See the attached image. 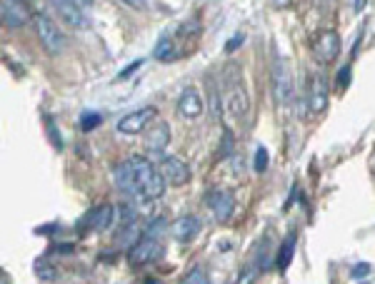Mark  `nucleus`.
<instances>
[{
  "label": "nucleus",
  "mask_w": 375,
  "mask_h": 284,
  "mask_svg": "<svg viewBox=\"0 0 375 284\" xmlns=\"http://www.w3.org/2000/svg\"><path fill=\"white\" fill-rule=\"evenodd\" d=\"M130 164H133V169H135V180H138V187L145 195V200H148V202L160 200L168 185L166 175L160 172V167H155V164L145 157H130Z\"/></svg>",
  "instance_id": "nucleus-1"
},
{
  "label": "nucleus",
  "mask_w": 375,
  "mask_h": 284,
  "mask_svg": "<svg viewBox=\"0 0 375 284\" xmlns=\"http://www.w3.org/2000/svg\"><path fill=\"white\" fill-rule=\"evenodd\" d=\"M223 100H226V108L230 110L235 117H245L250 108V98L248 90H245L243 75H240V67L233 65L230 70L226 72V93H223Z\"/></svg>",
  "instance_id": "nucleus-2"
},
{
  "label": "nucleus",
  "mask_w": 375,
  "mask_h": 284,
  "mask_svg": "<svg viewBox=\"0 0 375 284\" xmlns=\"http://www.w3.org/2000/svg\"><path fill=\"white\" fill-rule=\"evenodd\" d=\"M33 25H35V33H38L40 43H43V48L48 50L50 55L63 53V48H66V35L61 33V27H58L56 22L50 20L48 15H43V13H38V15L33 18Z\"/></svg>",
  "instance_id": "nucleus-3"
},
{
  "label": "nucleus",
  "mask_w": 375,
  "mask_h": 284,
  "mask_svg": "<svg viewBox=\"0 0 375 284\" xmlns=\"http://www.w3.org/2000/svg\"><path fill=\"white\" fill-rule=\"evenodd\" d=\"M273 90H276V98L281 105L293 103V75H290L288 63L283 60L281 55H278L276 63H273Z\"/></svg>",
  "instance_id": "nucleus-4"
},
{
  "label": "nucleus",
  "mask_w": 375,
  "mask_h": 284,
  "mask_svg": "<svg viewBox=\"0 0 375 284\" xmlns=\"http://www.w3.org/2000/svg\"><path fill=\"white\" fill-rule=\"evenodd\" d=\"M328 103H331V88H328L326 75L318 72L308 85V108L313 115H323L328 110Z\"/></svg>",
  "instance_id": "nucleus-5"
},
{
  "label": "nucleus",
  "mask_w": 375,
  "mask_h": 284,
  "mask_svg": "<svg viewBox=\"0 0 375 284\" xmlns=\"http://www.w3.org/2000/svg\"><path fill=\"white\" fill-rule=\"evenodd\" d=\"M163 254V245H160V240L155 235H143L135 245L130 247V252H128V259H130V264H145L150 262V259L160 257Z\"/></svg>",
  "instance_id": "nucleus-6"
},
{
  "label": "nucleus",
  "mask_w": 375,
  "mask_h": 284,
  "mask_svg": "<svg viewBox=\"0 0 375 284\" xmlns=\"http://www.w3.org/2000/svg\"><path fill=\"white\" fill-rule=\"evenodd\" d=\"M313 53L320 63H333L340 55V38L336 30H323L313 38Z\"/></svg>",
  "instance_id": "nucleus-7"
},
{
  "label": "nucleus",
  "mask_w": 375,
  "mask_h": 284,
  "mask_svg": "<svg viewBox=\"0 0 375 284\" xmlns=\"http://www.w3.org/2000/svg\"><path fill=\"white\" fill-rule=\"evenodd\" d=\"M113 175H116V185L121 192H125L128 197H133L135 202H140V200H145V195L140 192L138 187V180H135V169H133L130 160H125V162H121L116 169H113Z\"/></svg>",
  "instance_id": "nucleus-8"
},
{
  "label": "nucleus",
  "mask_w": 375,
  "mask_h": 284,
  "mask_svg": "<svg viewBox=\"0 0 375 284\" xmlns=\"http://www.w3.org/2000/svg\"><path fill=\"white\" fill-rule=\"evenodd\" d=\"M153 117H155V108L133 110V112H128V115H123L118 120V132H123V135H140Z\"/></svg>",
  "instance_id": "nucleus-9"
},
{
  "label": "nucleus",
  "mask_w": 375,
  "mask_h": 284,
  "mask_svg": "<svg viewBox=\"0 0 375 284\" xmlns=\"http://www.w3.org/2000/svg\"><path fill=\"white\" fill-rule=\"evenodd\" d=\"M0 18H3V25L16 30L30 20V11L23 6V0H0Z\"/></svg>",
  "instance_id": "nucleus-10"
},
{
  "label": "nucleus",
  "mask_w": 375,
  "mask_h": 284,
  "mask_svg": "<svg viewBox=\"0 0 375 284\" xmlns=\"http://www.w3.org/2000/svg\"><path fill=\"white\" fill-rule=\"evenodd\" d=\"M158 167H160V172L166 175V180L171 182L173 187H183V185H188V182H190V167H188L183 160L163 155Z\"/></svg>",
  "instance_id": "nucleus-11"
},
{
  "label": "nucleus",
  "mask_w": 375,
  "mask_h": 284,
  "mask_svg": "<svg viewBox=\"0 0 375 284\" xmlns=\"http://www.w3.org/2000/svg\"><path fill=\"white\" fill-rule=\"evenodd\" d=\"M50 3H53L56 13L70 27H78V30H85V27H88V18H85L83 8H80L78 0H50Z\"/></svg>",
  "instance_id": "nucleus-12"
},
{
  "label": "nucleus",
  "mask_w": 375,
  "mask_h": 284,
  "mask_svg": "<svg viewBox=\"0 0 375 284\" xmlns=\"http://www.w3.org/2000/svg\"><path fill=\"white\" fill-rule=\"evenodd\" d=\"M208 207L210 212L216 214L218 222L226 224L233 217V212H235V200H233V195L228 190H216L208 195Z\"/></svg>",
  "instance_id": "nucleus-13"
},
{
  "label": "nucleus",
  "mask_w": 375,
  "mask_h": 284,
  "mask_svg": "<svg viewBox=\"0 0 375 284\" xmlns=\"http://www.w3.org/2000/svg\"><path fill=\"white\" fill-rule=\"evenodd\" d=\"M171 230V237L178 242H190L193 237H198L200 232V219L195 217V214H183V217H178L176 222L168 227Z\"/></svg>",
  "instance_id": "nucleus-14"
},
{
  "label": "nucleus",
  "mask_w": 375,
  "mask_h": 284,
  "mask_svg": "<svg viewBox=\"0 0 375 284\" xmlns=\"http://www.w3.org/2000/svg\"><path fill=\"white\" fill-rule=\"evenodd\" d=\"M178 112L185 120H195V117L203 115V98L198 95V90L190 88L178 98Z\"/></svg>",
  "instance_id": "nucleus-15"
},
{
  "label": "nucleus",
  "mask_w": 375,
  "mask_h": 284,
  "mask_svg": "<svg viewBox=\"0 0 375 284\" xmlns=\"http://www.w3.org/2000/svg\"><path fill=\"white\" fill-rule=\"evenodd\" d=\"M168 142H171V125L168 122H155L153 127L148 130V137H145V148L150 153H163L168 148Z\"/></svg>",
  "instance_id": "nucleus-16"
},
{
  "label": "nucleus",
  "mask_w": 375,
  "mask_h": 284,
  "mask_svg": "<svg viewBox=\"0 0 375 284\" xmlns=\"http://www.w3.org/2000/svg\"><path fill=\"white\" fill-rule=\"evenodd\" d=\"M113 217H116V207H111V205H100V207H95L93 212L88 214L85 224H88L93 232H105L113 224Z\"/></svg>",
  "instance_id": "nucleus-17"
},
{
  "label": "nucleus",
  "mask_w": 375,
  "mask_h": 284,
  "mask_svg": "<svg viewBox=\"0 0 375 284\" xmlns=\"http://www.w3.org/2000/svg\"><path fill=\"white\" fill-rule=\"evenodd\" d=\"M293 252H295V235L288 237L281 245V250H278V269H281V272L288 269V264H290V259H293Z\"/></svg>",
  "instance_id": "nucleus-18"
},
{
  "label": "nucleus",
  "mask_w": 375,
  "mask_h": 284,
  "mask_svg": "<svg viewBox=\"0 0 375 284\" xmlns=\"http://www.w3.org/2000/svg\"><path fill=\"white\" fill-rule=\"evenodd\" d=\"M153 58L160 63H168V60H176V48H173V40L171 38H163L153 50Z\"/></svg>",
  "instance_id": "nucleus-19"
},
{
  "label": "nucleus",
  "mask_w": 375,
  "mask_h": 284,
  "mask_svg": "<svg viewBox=\"0 0 375 284\" xmlns=\"http://www.w3.org/2000/svg\"><path fill=\"white\" fill-rule=\"evenodd\" d=\"M35 274H38L40 282H56V279H58V269L50 267V264H45V262H38V267H35Z\"/></svg>",
  "instance_id": "nucleus-20"
},
{
  "label": "nucleus",
  "mask_w": 375,
  "mask_h": 284,
  "mask_svg": "<svg viewBox=\"0 0 375 284\" xmlns=\"http://www.w3.org/2000/svg\"><path fill=\"white\" fill-rule=\"evenodd\" d=\"M183 282H185V284H208L210 277L205 274L203 267H195V269H190L185 277H183Z\"/></svg>",
  "instance_id": "nucleus-21"
},
{
  "label": "nucleus",
  "mask_w": 375,
  "mask_h": 284,
  "mask_svg": "<svg viewBox=\"0 0 375 284\" xmlns=\"http://www.w3.org/2000/svg\"><path fill=\"white\" fill-rule=\"evenodd\" d=\"M98 125H100V115H98V112H85L83 120H80V130H83V132L95 130Z\"/></svg>",
  "instance_id": "nucleus-22"
},
{
  "label": "nucleus",
  "mask_w": 375,
  "mask_h": 284,
  "mask_svg": "<svg viewBox=\"0 0 375 284\" xmlns=\"http://www.w3.org/2000/svg\"><path fill=\"white\" fill-rule=\"evenodd\" d=\"M265 167H268V153H265V148H258V153H255V172H265Z\"/></svg>",
  "instance_id": "nucleus-23"
},
{
  "label": "nucleus",
  "mask_w": 375,
  "mask_h": 284,
  "mask_svg": "<svg viewBox=\"0 0 375 284\" xmlns=\"http://www.w3.org/2000/svg\"><path fill=\"white\" fill-rule=\"evenodd\" d=\"M368 274H370V264H365V262L355 264V267L350 269V277H353V279H365Z\"/></svg>",
  "instance_id": "nucleus-24"
},
{
  "label": "nucleus",
  "mask_w": 375,
  "mask_h": 284,
  "mask_svg": "<svg viewBox=\"0 0 375 284\" xmlns=\"http://www.w3.org/2000/svg\"><path fill=\"white\" fill-rule=\"evenodd\" d=\"M228 153H233V132L226 130L223 132V148H221V157H228Z\"/></svg>",
  "instance_id": "nucleus-25"
},
{
  "label": "nucleus",
  "mask_w": 375,
  "mask_h": 284,
  "mask_svg": "<svg viewBox=\"0 0 375 284\" xmlns=\"http://www.w3.org/2000/svg\"><path fill=\"white\" fill-rule=\"evenodd\" d=\"M121 3L133 8V11H145V8H148V0H121Z\"/></svg>",
  "instance_id": "nucleus-26"
},
{
  "label": "nucleus",
  "mask_w": 375,
  "mask_h": 284,
  "mask_svg": "<svg viewBox=\"0 0 375 284\" xmlns=\"http://www.w3.org/2000/svg\"><path fill=\"white\" fill-rule=\"evenodd\" d=\"M140 65H143V60H135V63H133V65H128V67H125V70H123V72H121V75H118V80H128V77H130V75H133V72L138 70V67H140Z\"/></svg>",
  "instance_id": "nucleus-27"
},
{
  "label": "nucleus",
  "mask_w": 375,
  "mask_h": 284,
  "mask_svg": "<svg viewBox=\"0 0 375 284\" xmlns=\"http://www.w3.org/2000/svg\"><path fill=\"white\" fill-rule=\"evenodd\" d=\"M48 127H50V135H53V142H56V148L63 150V140H61V135H58V130H56V122L48 120Z\"/></svg>",
  "instance_id": "nucleus-28"
},
{
  "label": "nucleus",
  "mask_w": 375,
  "mask_h": 284,
  "mask_svg": "<svg viewBox=\"0 0 375 284\" xmlns=\"http://www.w3.org/2000/svg\"><path fill=\"white\" fill-rule=\"evenodd\" d=\"M338 77H340V80H338V82H340V88H345V85H348V77H350V67H343L340 75H338Z\"/></svg>",
  "instance_id": "nucleus-29"
},
{
  "label": "nucleus",
  "mask_w": 375,
  "mask_h": 284,
  "mask_svg": "<svg viewBox=\"0 0 375 284\" xmlns=\"http://www.w3.org/2000/svg\"><path fill=\"white\" fill-rule=\"evenodd\" d=\"M365 3H368V0H350V8H353L355 13H360L365 8Z\"/></svg>",
  "instance_id": "nucleus-30"
},
{
  "label": "nucleus",
  "mask_w": 375,
  "mask_h": 284,
  "mask_svg": "<svg viewBox=\"0 0 375 284\" xmlns=\"http://www.w3.org/2000/svg\"><path fill=\"white\" fill-rule=\"evenodd\" d=\"M271 3H273V8H278V11H283V8L290 6V0H271Z\"/></svg>",
  "instance_id": "nucleus-31"
},
{
  "label": "nucleus",
  "mask_w": 375,
  "mask_h": 284,
  "mask_svg": "<svg viewBox=\"0 0 375 284\" xmlns=\"http://www.w3.org/2000/svg\"><path fill=\"white\" fill-rule=\"evenodd\" d=\"M240 43H243V35H238V38H235V43H228V45H226V50H228V53H233V50H235Z\"/></svg>",
  "instance_id": "nucleus-32"
}]
</instances>
